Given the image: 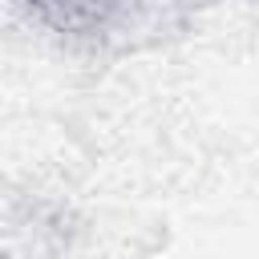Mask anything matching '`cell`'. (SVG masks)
<instances>
[{
  "mask_svg": "<svg viewBox=\"0 0 259 259\" xmlns=\"http://www.w3.org/2000/svg\"><path fill=\"white\" fill-rule=\"evenodd\" d=\"M28 16L73 36H125L150 16H162L174 0H16Z\"/></svg>",
  "mask_w": 259,
  "mask_h": 259,
  "instance_id": "obj_1",
  "label": "cell"
}]
</instances>
